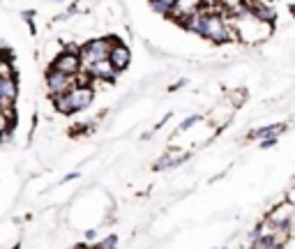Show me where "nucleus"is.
Segmentation results:
<instances>
[{
  "instance_id": "nucleus-1",
  "label": "nucleus",
  "mask_w": 295,
  "mask_h": 249,
  "mask_svg": "<svg viewBox=\"0 0 295 249\" xmlns=\"http://www.w3.org/2000/svg\"><path fill=\"white\" fill-rule=\"evenodd\" d=\"M203 35L210 37L215 42H226L233 37V33L228 30L226 21L221 19V14H208L205 12V25H203Z\"/></svg>"
},
{
  "instance_id": "nucleus-2",
  "label": "nucleus",
  "mask_w": 295,
  "mask_h": 249,
  "mask_svg": "<svg viewBox=\"0 0 295 249\" xmlns=\"http://www.w3.org/2000/svg\"><path fill=\"white\" fill-rule=\"evenodd\" d=\"M109 51H111L109 42H106V40H95V42H90V44L83 49L81 58H83V63L88 67H92V65H97V63H102V60H109Z\"/></svg>"
},
{
  "instance_id": "nucleus-3",
  "label": "nucleus",
  "mask_w": 295,
  "mask_h": 249,
  "mask_svg": "<svg viewBox=\"0 0 295 249\" xmlns=\"http://www.w3.org/2000/svg\"><path fill=\"white\" fill-rule=\"evenodd\" d=\"M65 100L70 104V111L85 109L92 102V90L88 85H74V88H70L65 92Z\"/></svg>"
},
{
  "instance_id": "nucleus-4",
  "label": "nucleus",
  "mask_w": 295,
  "mask_h": 249,
  "mask_svg": "<svg viewBox=\"0 0 295 249\" xmlns=\"http://www.w3.org/2000/svg\"><path fill=\"white\" fill-rule=\"evenodd\" d=\"M79 65H81V63H79V55H76V53H62L60 58L53 63V72L74 79V76L79 74Z\"/></svg>"
},
{
  "instance_id": "nucleus-5",
  "label": "nucleus",
  "mask_w": 295,
  "mask_h": 249,
  "mask_svg": "<svg viewBox=\"0 0 295 249\" xmlns=\"http://www.w3.org/2000/svg\"><path fill=\"white\" fill-rule=\"evenodd\" d=\"M72 81L74 79H70V76H62V74H58V72H51L49 79H46V83H49L51 92L58 97V95H65L67 90L72 88Z\"/></svg>"
},
{
  "instance_id": "nucleus-6",
  "label": "nucleus",
  "mask_w": 295,
  "mask_h": 249,
  "mask_svg": "<svg viewBox=\"0 0 295 249\" xmlns=\"http://www.w3.org/2000/svg\"><path fill=\"white\" fill-rule=\"evenodd\" d=\"M109 65L113 67V70H122V67H127L129 65V49L115 44L113 49L109 51Z\"/></svg>"
},
{
  "instance_id": "nucleus-7",
  "label": "nucleus",
  "mask_w": 295,
  "mask_h": 249,
  "mask_svg": "<svg viewBox=\"0 0 295 249\" xmlns=\"http://www.w3.org/2000/svg\"><path fill=\"white\" fill-rule=\"evenodd\" d=\"M90 74L97 79H113V67L109 65V60H102V63L90 67Z\"/></svg>"
},
{
  "instance_id": "nucleus-8",
  "label": "nucleus",
  "mask_w": 295,
  "mask_h": 249,
  "mask_svg": "<svg viewBox=\"0 0 295 249\" xmlns=\"http://www.w3.org/2000/svg\"><path fill=\"white\" fill-rule=\"evenodd\" d=\"M7 127H10V111L0 109V132H5Z\"/></svg>"
},
{
  "instance_id": "nucleus-9",
  "label": "nucleus",
  "mask_w": 295,
  "mask_h": 249,
  "mask_svg": "<svg viewBox=\"0 0 295 249\" xmlns=\"http://www.w3.org/2000/svg\"><path fill=\"white\" fill-rule=\"evenodd\" d=\"M152 7L159 12H164V14H171V7H173V3H152Z\"/></svg>"
},
{
  "instance_id": "nucleus-10",
  "label": "nucleus",
  "mask_w": 295,
  "mask_h": 249,
  "mask_svg": "<svg viewBox=\"0 0 295 249\" xmlns=\"http://www.w3.org/2000/svg\"><path fill=\"white\" fill-rule=\"evenodd\" d=\"M194 122H199V115H191L189 120H185V122H182V130H187V127H189V124H194Z\"/></svg>"
}]
</instances>
